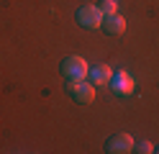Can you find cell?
Listing matches in <instances>:
<instances>
[{
    "mask_svg": "<svg viewBox=\"0 0 159 154\" xmlns=\"http://www.w3.org/2000/svg\"><path fill=\"white\" fill-rule=\"evenodd\" d=\"M67 92L72 95V100L82 103V105H90L95 100V85L93 82H85V80H69Z\"/></svg>",
    "mask_w": 159,
    "mask_h": 154,
    "instance_id": "obj_1",
    "label": "cell"
},
{
    "mask_svg": "<svg viewBox=\"0 0 159 154\" xmlns=\"http://www.w3.org/2000/svg\"><path fill=\"white\" fill-rule=\"evenodd\" d=\"M134 152H139V154H149V152H154V149H152V144H149V141H139L136 147H134Z\"/></svg>",
    "mask_w": 159,
    "mask_h": 154,
    "instance_id": "obj_9",
    "label": "cell"
},
{
    "mask_svg": "<svg viewBox=\"0 0 159 154\" xmlns=\"http://www.w3.org/2000/svg\"><path fill=\"white\" fill-rule=\"evenodd\" d=\"M87 77H90L93 85H108L113 77V72L108 64H98V67H90V72H87Z\"/></svg>",
    "mask_w": 159,
    "mask_h": 154,
    "instance_id": "obj_7",
    "label": "cell"
},
{
    "mask_svg": "<svg viewBox=\"0 0 159 154\" xmlns=\"http://www.w3.org/2000/svg\"><path fill=\"white\" fill-rule=\"evenodd\" d=\"M105 152H108V154H126V152H134V139L128 136V133H113V136L105 141Z\"/></svg>",
    "mask_w": 159,
    "mask_h": 154,
    "instance_id": "obj_4",
    "label": "cell"
},
{
    "mask_svg": "<svg viewBox=\"0 0 159 154\" xmlns=\"http://www.w3.org/2000/svg\"><path fill=\"white\" fill-rule=\"evenodd\" d=\"M103 18H105L103 10L95 8V5H85V8L77 10V23L82 26V28H90V31L100 28V26H103Z\"/></svg>",
    "mask_w": 159,
    "mask_h": 154,
    "instance_id": "obj_3",
    "label": "cell"
},
{
    "mask_svg": "<svg viewBox=\"0 0 159 154\" xmlns=\"http://www.w3.org/2000/svg\"><path fill=\"white\" fill-rule=\"evenodd\" d=\"M111 87H113V92L116 95H121V98H126V95H131L134 92V87H136V82H134V77L128 75V72H118V75H113L111 77Z\"/></svg>",
    "mask_w": 159,
    "mask_h": 154,
    "instance_id": "obj_5",
    "label": "cell"
},
{
    "mask_svg": "<svg viewBox=\"0 0 159 154\" xmlns=\"http://www.w3.org/2000/svg\"><path fill=\"white\" fill-rule=\"evenodd\" d=\"M100 10H103V16L118 13V3H116V0H103V3H100Z\"/></svg>",
    "mask_w": 159,
    "mask_h": 154,
    "instance_id": "obj_8",
    "label": "cell"
},
{
    "mask_svg": "<svg viewBox=\"0 0 159 154\" xmlns=\"http://www.w3.org/2000/svg\"><path fill=\"white\" fill-rule=\"evenodd\" d=\"M108 36H121L123 31H126V21L118 16V13H111V16H105L103 18V26H100Z\"/></svg>",
    "mask_w": 159,
    "mask_h": 154,
    "instance_id": "obj_6",
    "label": "cell"
},
{
    "mask_svg": "<svg viewBox=\"0 0 159 154\" xmlns=\"http://www.w3.org/2000/svg\"><path fill=\"white\" fill-rule=\"evenodd\" d=\"M62 75L67 77V80H85L87 77V72H90V67H87V62L82 59V57H77V54H72V57H67L64 62H62Z\"/></svg>",
    "mask_w": 159,
    "mask_h": 154,
    "instance_id": "obj_2",
    "label": "cell"
}]
</instances>
